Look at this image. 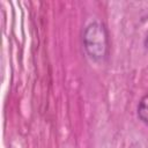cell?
I'll use <instances>...</instances> for the list:
<instances>
[{"mask_svg": "<svg viewBox=\"0 0 148 148\" xmlns=\"http://www.w3.org/2000/svg\"><path fill=\"white\" fill-rule=\"evenodd\" d=\"M83 44L92 60H102L108 52V35L105 28L97 22L90 23L83 34Z\"/></svg>", "mask_w": 148, "mask_h": 148, "instance_id": "obj_1", "label": "cell"}, {"mask_svg": "<svg viewBox=\"0 0 148 148\" xmlns=\"http://www.w3.org/2000/svg\"><path fill=\"white\" fill-rule=\"evenodd\" d=\"M138 117L146 124H148V94H146L138 105Z\"/></svg>", "mask_w": 148, "mask_h": 148, "instance_id": "obj_2", "label": "cell"}, {"mask_svg": "<svg viewBox=\"0 0 148 148\" xmlns=\"http://www.w3.org/2000/svg\"><path fill=\"white\" fill-rule=\"evenodd\" d=\"M145 46L148 49V35H147V37H146V39H145Z\"/></svg>", "mask_w": 148, "mask_h": 148, "instance_id": "obj_3", "label": "cell"}]
</instances>
